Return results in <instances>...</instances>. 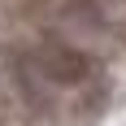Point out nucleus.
I'll return each mask as SVG.
<instances>
[{
	"label": "nucleus",
	"instance_id": "1",
	"mask_svg": "<svg viewBox=\"0 0 126 126\" xmlns=\"http://www.w3.org/2000/svg\"><path fill=\"white\" fill-rule=\"evenodd\" d=\"M39 65H44V74L57 78V83H78V78H87L91 61L83 57V52L65 48V44H48V48L39 52Z\"/></svg>",
	"mask_w": 126,
	"mask_h": 126
}]
</instances>
